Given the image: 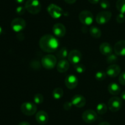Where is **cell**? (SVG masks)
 <instances>
[{"label":"cell","instance_id":"cell-10","mask_svg":"<svg viewBox=\"0 0 125 125\" xmlns=\"http://www.w3.org/2000/svg\"><path fill=\"white\" fill-rule=\"evenodd\" d=\"M112 17V13L110 11H104L99 12L96 17V21L99 25H104L109 22Z\"/></svg>","mask_w":125,"mask_h":125},{"label":"cell","instance_id":"cell-30","mask_svg":"<svg viewBox=\"0 0 125 125\" xmlns=\"http://www.w3.org/2000/svg\"><path fill=\"white\" fill-rule=\"evenodd\" d=\"M100 4L101 8L103 9H107L110 7V2L107 0H101Z\"/></svg>","mask_w":125,"mask_h":125},{"label":"cell","instance_id":"cell-19","mask_svg":"<svg viewBox=\"0 0 125 125\" xmlns=\"http://www.w3.org/2000/svg\"><path fill=\"white\" fill-rule=\"evenodd\" d=\"M100 51L103 55H108L112 53V47L109 43L108 42H103L100 46Z\"/></svg>","mask_w":125,"mask_h":125},{"label":"cell","instance_id":"cell-8","mask_svg":"<svg viewBox=\"0 0 125 125\" xmlns=\"http://www.w3.org/2000/svg\"><path fill=\"white\" fill-rule=\"evenodd\" d=\"M26 21L21 18H15L11 22V28L16 33H20L23 31L26 28Z\"/></svg>","mask_w":125,"mask_h":125},{"label":"cell","instance_id":"cell-12","mask_svg":"<svg viewBox=\"0 0 125 125\" xmlns=\"http://www.w3.org/2000/svg\"><path fill=\"white\" fill-rule=\"evenodd\" d=\"M106 72L107 75H108L109 77L114 78L120 74L121 68L118 64H113L107 67Z\"/></svg>","mask_w":125,"mask_h":125},{"label":"cell","instance_id":"cell-26","mask_svg":"<svg viewBox=\"0 0 125 125\" xmlns=\"http://www.w3.org/2000/svg\"><path fill=\"white\" fill-rule=\"evenodd\" d=\"M107 74L106 72L104 71H98L96 74H95V78L98 81H103L106 78Z\"/></svg>","mask_w":125,"mask_h":125},{"label":"cell","instance_id":"cell-23","mask_svg":"<svg viewBox=\"0 0 125 125\" xmlns=\"http://www.w3.org/2000/svg\"><path fill=\"white\" fill-rule=\"evenodd\" d=\"M52 96L55 99H60L63 96V90L62 88H56L52 93Z\"/></svg>","mask_w":125,"mask_h":125},{"label":"cell","instance_id":"cell-34","mask_svg":"<svg viewBox=\"0 0 125 125\" xmlns=\"http://www.w3.org/2000/svg\"><path fill=\"white\" fill-rule=\"evenodd\" d=\"M72 105H73V104H72V102H71V101H67V102H65L64 104H63V108L64 109V110H69L70 109L72 108Z\"/></svg>","mask_w":125,"mask_h":125},{"label":"cell","instance_id":"cell-3","mask_svg":"<svg viewBox=\"0 0 125 125\" xmlns=\"http://www.w3.org/2000/svg\"><path fill=\"white\" fill-rule=\"evenodd\" d=\"M57 59L56 56L53 55H46L42 59V65L46 69H52L57 64Z\"/></svg>","mask_w":125,"mask_h":125},{"label":"cell","instance_id":"cell-31","mask_svg":"<svg viewBox=\"0 0 125 125\" xmlns=\"http://www.w3.org/2000/svg\"><path fill=\"white\" fill-rule=\"evenodd\" d=\"M26 8L25 7L22 6H18V7L16 8V13L18 15H23L26 12Z\"/></svg>","mask_w":125,"mask_h":125},{"label":"cell","instance_id":"cell-21","mask_svg":"<svg viewBox=\"0 0 125 125\" xmlns=\"http://www.w3.org/2000/svg\"><path fill=\"white\" fill-rule=\"evenodd\" d=\"M68 49L66 47H62L58 50V51L56 53V58L59 60H65L67 57H68Z\"/></svg>","mask_w":125,"mask_h":125},{"label":"cell","instance_id":"cell-16","mask_svg":"<svg viewBox=\"0 0 125 125\" xmlns=\"http://www.w3.org/2000/svg\"><path fill=\"white\" fill-rule=\"evenodd\" d=\"M114 52L118 56H125V40H119L115 44Z\"/></svg>","mask_w":125,"mask_h":125},{"label":"cell","instance_id":"cell-9","mask_svg":"<svg viewBox=\"0 0 125 125\" xmlns=\"http://www.w3.org/2000/svg\"><path fill=\"white\" fill-rule=\"evenodd\" d=\"M97 113L94 110L89 109L83 112L82 114V118L83 121L87 123H92L97 120Z\"/></svg>","mask_w":125,"mask_h":125},{"label":"cell","instance_id":"cell-14","mask_svg":"<svg viewBox=\"0 0 125 125\" xmlns=\"http://www.w3.org/2000/svg\"><path fill=\"white\" fill-rule=\"evenodd\" d=\"M52 32L58 38H62L65 35V26L61 23H56L52 27Z\"/></svg>","mask_w":125,"mask_h":125},{"label":"cell","instance_id":"cell-35","mask_svg":"<svg viewBox=\"0 0 125 125\" xmlns=\"http://www.w3.org/2000/svg\"><path fill=\"white\" fill-rule=\"evenodd\" d=\"M88 1H89V2H90V3L92 4H96L100 2L101 0H88Z\"/></svg>","mask_w":125,"mask_h":125},{"label":"cell","instance_id":"cell-41","mask_svg":"<svg viewBox=\"0 0 125 125\" xmlns=\"http://www.w3.org/2000/svg\"><path fill=\"white\" fill-rule=\"evenodd\" d=\"M2 27L0 26V35H1V34H2Z\"/></svg>","mask_w":125,"mask_h":125},{"label":"cell","instance_id":"cell-17","mask_svg":"<svg viewBox=\"0 0 125 125\" xmlns=\"http://www.w3.org/2000/svg\"><path fill=\"white\" fill-rule=\"evenodd\" d=\"M35 119L37 122L40 125H45L48 121V115L44 110H40L36 113Z\"/></svg>","mask_w":125,"mask_h":125},{"label":"cell","instance_id":"cell-27","mask_svg":"<svg viewBox=\"0 0 125 125\" xmlns=\"http://www.w3.org/2000/svg\"><path fill=\"white\" fill-rule=\"evenodd\" d=\"M33 99H34V102L35 104H40L43 102L44 98L42 94H40V93H37L34 96Z\"/></svg>","mask_w":125,"mask_h":125},{"label":"cell","instance_id":"cell-25","mask_svg":"<svg viewBox=\"0 0 125 125\" xmlns=\"http://www.w3.org/2000/svg\"><path fill=\"white\" fill-rule=\"evenodd\" d=\"M116 8L120 13L125 14V0H117Z\"/></svg>","mask_w":125,"mask_h":125},{"label":"cell","instance_id":"cell-38","mask_svg":"<svg viewBox=\"0 0 125 125\" xmlns=\"http://www.w3.org/2000/svg\"><path fill=\"white\" fill-rule=\"evenodd\" d=\"M121 98H122V99L123 100H125V91L122 93V94H121Z\"/></svg>","mask_w":125,"mask_h":125},{"label":"cell","instance_id":"cell-24","mask_svg":"<svg viewBox=\"0 0 125 125\" xmlns=\"http://www.w3.org/2000/svg\"><path fill=\"white\" fill-rule=\"evenodd\" d=\"M96 112L100 115H104L106 113L107 111V107L104 103H99L97 105H96Z\"/></svg>","mask_w":125,"mask_h":125},{"label":"cell","instance_id":"cell-5","mask_svg":"<svg viewBox=\"0 0 125 125\" xmlns=\"http://www.w3.org/2000/svg\"><path fill=\"white\" fill-rule=\"evenodd\" d=\"M122 100L119 97L114 96L112 97L109 100L107 103V107L112 112H117L120 110L122 107Z\"/></svg>","mask_w":125,"mask_h":125},{"label":"cell","instance_id":"cell-39","mask_svg":"<svg viewBox=\"0 0 125 125\" xmlns=\"http://www.w3.org/2000/svg\"><path fill=\"white\" fill-rule=\"evenodd\" d=\"M98 125H111L108 122H106V121H104V122L100 123V124H98Z\"/></svg>","mask_w":125,"mask_h":125},{"label":"cell","instance_id":"cell-28","mask_svg":"<svg viewBox=\"0 0 125 125\" xmlns=\"http://www.w3.org/2000/svg\"><path fill=\"white\" fill-rule=\"evenodd\" d=\"M107 63L111 64H113L115 62H116L118 60V58L116 54H111V55H108L107 58Z\"/></svg>","mask_w":125,"mask_h":125},{"label":"cell","instance_id":"cell-32","mask_svg":"<svg viewBox=\"0 0 125 125\" xmlns=\"http://www.w3.org/2000/svg\"><path fill=\"white\" fill-rule=\"evenodd\" d=\"M116 20L118 23H123L125 21V15L123 13H120L119 14L117 15Z\"/></svg>","mask_w":125,"mask_h":125},{"label":"cell","instance_id":"cell-7","mask_svg":"<svg viewBox=\"0 0 125 125\" xmlns=\"http://www.w3.org/2000/svg\"><path fill=\"white\" fill-rule=\"evenodd\" d=\"M79 19L83 25L89 26L94 22V15L89 11H83L79 13Z\"/></svg>","mask_w":125,"mask_h":125},{"label":"cell","instance_id":"cell-20","mask_svg":"<svg viewBox=\"0 0 125 125\" xmlns=\"http://www.w3.org/2000/svg\"><path fill=\"white\" fill-rule=\"evenodd\" d=\"M107 89H108V91L109 92L110 94L114 96L118 95L121 92L120 87L115 82L110 83L107 87Z\"/></svg>","mask_w":125,"mask_h":125},{"label":"cell","instance_id":"cell-40","mask_svg":"<svg viewBox=\"0 0 125 125\" xmlns=\"http://www.w3.org/2000/svg\"><path fill=\"white\" fill-rule=\"evenodd\" d=\"M15 1L16 2H17V3L18 4H22L24 2V0H15Z\"/></svg>","mask_w":125,"mask_h":125},{"label":"cell","instance_id":"cell-37","mask_svg":"<svg viewBox=\"0 0 125 125\" xmlns=\"http://www.w3.org/2000/svg\"><path fill=\"white\" fill-rule=\"evenodd\" d=\"M18 125H31L30 123L27 121H22V122H20Z\"/></svg>","mask_w":125,"mask_h":125},{"label":"cell","instance_id":"cell-22","mask_svg":"<svg viewBox=\"0 0 125 125\" xmlns=\"http://www.w3.org/2000/svg\"><path fill=\"white\" fill-rule=\"evenodd\" d=\"M90 34L95 39H99L101 36V31L99 28L96 26H92L90 28Z\"/></svg>","mask_w":125,"mask_h":125},{"label":"cell","instance_id":"cell-33","mask_svg":"<svg viewBox=\"0 0 125 125\" xmlns=\"http://www.w3.org/2000/svg\"><path fill=\"white\" fill-rule=\"evenodd\" d=\"M118 80H119V82L121 84L123 85H125V71L122 72L120 74Z\"/></svg>","mask_w":125,"mask_h":125},{"label":"cell","instance_id":"cell-2","mask_svg":"<svg viewBox=\"0 0 125 125\" xmlns=\"http://www.w3.org/2000/svg\"><path fill=\"white\" fill-rule=\"evenodd\" d=\"M24 7L28 12L34 15L39 13L42 9V5L39 0H27Z\"/></svg>","mask_w":125,"mask_h":125},{"label":"cell","instance_id":"cell-18","mask_svg":"<svg viewBox=\"0 0 125 125\" xmlns=\"http://www.w3.org/2000/svg\"><path fill=\"white\" fill-rule=\"evenodd\" d=\"M70 67V62L67 60H60L57 64V70L60 73H63L68 70Z\"/></svg>","mask_w":125,"mask_h":125},{"label":"cell","instance_id":"cell-15","mask_svg":"<svg viewBox=\"0 0 125 125\" xmlns=\"http://www.w3.org/2000/svg\"><path fill=\"white\" fill-rule=\"evenodd\" d=\"M65 84L68 89H74L78 85V78L74 75H69L65 79Z\"/></svg>","mask_w":125,"mask_h":125},{"label":"cell","instance_id":"cell-13","mask_svg":"<svg viewBox=\"0 0 125 125\" xmlns=\"http://www.w3.org/2000/svg\"><path fill=\"white\" fill-rule=\"evenodd\" d=\"M71 102L74 106L78 108H82L85 106L86 104V99L81 94H76L72 98Z\"/></svg>","mask_w":125,"mask_h":125},{"label":"cell","instance_id":"cell-4","mask_svg":"<svg viewBox=\"0 0 125 125\" xmlns=\"http://www.w3.org/2000/svg\"><path fill=\"white\" fill-rule=\"evenodd\" d=\"M37 107L35 103L31 102H25L21 105V111L27 116H32L36 113Z\"/></svg>","mask_w":125,"mask_h":125},{"label":"cell","instance_id":"cell-36","mask_svg":"<svg viewBox=\"0 0 125 125\" xmlns=\"http://www.w3.org/2000/svg\"><path fill=\"white\" fill-rule=\"evenodd\" d=\"M64 1L66 3L69 4H74L76 1V0H64Z\"/></svg>","mask_w":125,"mask_h":125},{"label":"cell","instance_id":"cell-6","mask_svg":"<svg viewBox=\"0 0 125 125\" xmlns=\"http://www.w3.org/2000/svg\"><path fill=\"white\" fill-rule=\"evenodd\" d=\"M47 11L50 15L54 19L61 18L63 14V11L61 7L54 4H51L47 7Z\"/></svg>","mask_w":125,"mask_h":125},{"label":"cell","instance_id":"cell-29","mask_svg":"<svg viewBox=\"0 0 125 125\" xmlns=\"http://www.w3.org/2000/svg\"><path fill=\"white\" fill-rule=\"evenodd\" d=\"M74 67L75 71L79 74L84 73L85 71V66L83 64L78 63L77 64H74Z\"/></svg>","mask_w":125,"mask_h":125},{"label":"cell","instance_id":"cell-1","mask_svg":"<svg viewBox=\"0 0 125 125\" xmlns=\"http://www.w3.org/2000/svg\"><path fill=\"white\" fill-rule=\"evenodd\" d=\"M39 46L43 51L47 53L55 51L59 46V40L51 34L43 36L39 40Z\"/></svg>","mask_w":125,"mask_h":125},{"label":"cell","instance_id":"cell-11","mask_svg":"<svg viewBox=\"0 0 125 125\" xmlns=\"http://www.w3.org/2000/svg\"><path fill=\"white\" fill-rule=\"evenodd\" d=\"M82 53L78 50H73L70 51L68 55V60L70 63L73 64H77L81 61Z\"/></svg>","mask_w":125,"mask_h":125}]
</instances>
